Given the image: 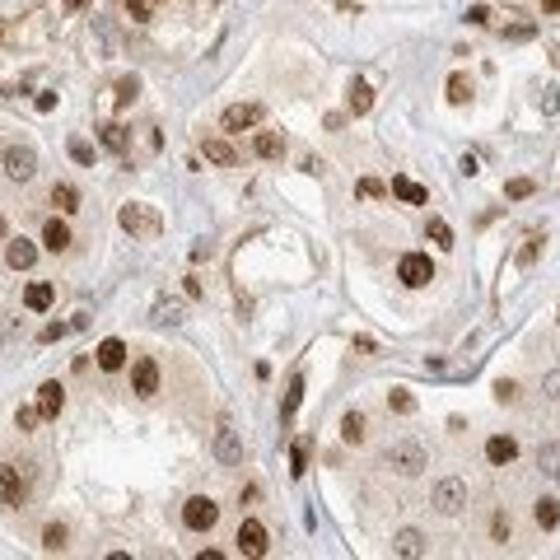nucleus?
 Masks as SVG:
<instances>
[{"label":"nucleus","mask_w":560,"mask_h":560,"mask_svg":"<svg viewBox=\"0 0 560 560\" xmlns=\"http://www.w3.org/2000/svg\"><path fill=\"white\" fill-rule=\"evenodd\" d=\"M383 462H388L397 476H420V471L430 467V453H425V444H420V439H397V444H388Z\"/></svg>","instance_id":"1"},{"label":"nucleus","mask_w":560,"mask_h":560,"mask_svg":"<svg viewBox=\"0 0 560 560\" xmlns=\"http://www.w3.org/2000/svg\"><path fill=\"white\" fill-rule=\"evenodd\" d=\"M117 220H122V229L131 238H159V229H164L159 211H155V206H145V201H126Z\"/></svg>","instance_id":"2"},{"label":"nucleus","mask_w":560,"mask_h":560,"mask_svg":"<svg viewBox=\"0 0 560 560\" xmlns=\"http://www.w3.org/2000/svg\"><path fill=\"white\" fill-rule=\"evenodd\" d=\"M435 509L444 518H458L462 509H467V481H462V476H444V481H435Z\"/></svg>","instance_id":"3"},{"label":"nucleus","mask_w":560,"mask_h":560,"mask_svg":"<svg viewBox=\"0 0 560 560\" xmlns=\"http://www.w3.org/2000/svg\"><path fill=\"white\" fill-rule=\"evenodd\" d=\"M182 523H187L191 532H211V527L220 523V504H215L211 495H191V500L182 504Z\"/></svg>","instance_id":"4"},{"label":"nucleus","mask_w":560,"mask_h":560,"mask_svg":"<svg viewBox=\"0 0 560 560\" xmlns=\"http://www.w3.org/2000/svg\"><path fill=\"white\" fill-rule=\"evenodd\" d=\"M262 117H267V108H262V103H234V108H224L220 126H224L229 135H238V131H252V126H262Z\"/></svg>","instance_id":"5"},{"label":"nucleus","mask_w":560,"mask_h":560,"mask_svg":"<svg viewBox=\"0 0 560 560\" xmlns=\"http://www.w3.org/2000/svg\"><path fill=\"white\" fill-rule=\"evenodd\" d=\"M397 280H402V285H411V290H425L430 280H435V267H430L425 252H406V257L397 262Z\"/></svg>","instance_id":"6"},{"label":"nucleus","mask_w":560,"mask_h":560,"mask_svg":"<svg viewBox=\"0 0 560 560\" xmlns=\"http://www.w3.org/2000/svg\"><path fill=\"white\" fill-rule=\"evenodd\" d=\"M0 164H5V173H10L14 182H28L38 173V155L28 145H5V155H0Z\"/></svg>","instance_id":"7"},{"label":"nucleus","mask_w":560,"mask_h":560,"mask_svg":"<svg viewBox=\"0 0 560 560\" xmlns=\"http://www.w3.org/2000/svg\"><path fill=\"white\" fill-rule=\"evenodd\" d=\"M215 458H220L224 467H238V462H243V439H238V430L229 425V420H220V430H215Z\"/></svg>","instance_id":"8"},{"label":"nucleus","mask_w":560,"mask_h":560,"mask_svg":"<svg viewBox=\"0 0 560 560\" xmlns=\"http://www.w3.org/2000/svg\"><path fill=\"white\" fill-rule=\"evenodd\" d=\"M238 551H243V556H267L271 551V537H267V527H262L257 518H243V523H238Z\"/></svg>","instance_id":"9"},{"label":"nucleus","mask_w":560,"mask_h":560,"mask_svg":"<svg viewBox=\"0 0 560 560\" xmlns=\"http://www.w3.org/2000/svg\"><path fill=\"white\" fill-rule=\"evenodd\" d=\"M28 500V481L19 476V467H0V504H23Z\"/></svg>","instance_id":"10"},{"label":"nucleus","mask_w":560,"mask_h":560,"mask_svg":"<svg viewBox=\"0 0 560 560\" xmlns=\"http://www.w3.org/2000/svg\"><path fill=\"white\" fill-rule=\"evenodd\" d=\"M131 388H135V397H155V392H159V364H155V359H135Z\"/></svg>","instance_id":"11"},{"label":"nucleus","mask_w":560,"mask_h":560,"mask_svg":"<svg viewBox=\"0 0 560 560\" xmlns=\"http://www.w3.org/2000/svg\"><path fill=\"white\" fill-rule=\"evenodd\" d=\"M61 406H66V388H61V383H43V388H38V411H43V420H56V415H61Z\"/></svg>","instance_id":"12"},{"label":"nucleus","mask_w":560,"mask_h":560,"mask_svg":"<svg viewBox=\"0 0 560 560\" xmlns=\"http://www.w3.org/2000/svg\"><path fill=\"white\" fill-rule=\"evenodd\" d=\"M518 458V444L509 435H495V439H486V462L491 467H509V462Z\"/></svg>","instance_id":"13"},{"label":"nucleus","mask_w":560,"mask_h":560,"mask_svg":"<svg viewBox=\"0 0 560 560\" xmlns=\"http://www.w3.org/2000/svg\"><path fill=\"white\" fill-rule=\"evenodd\" d=\"M94 359H99V369H108V374H117L126 364V346L122 341H117V336H108V341H103L99 350H94Z\"/></svg>","instance_id":"14"},{"label":"nucleus","mask_w":560,"mask_h":560,"mask_svg":"<svg viewBox=\"0 0 560 560\" xmlns=\"http://www.w3.org/2000/svg\"><path fill=\"white\" fill-rule=\"evenodd\" d=\"M5 262H10V271H28L38 262V247L28 238H14V243H5Z\"/></svg>","instance_id":"15"},{"label":"nucleus","mask_w":560,"mask_h":560,"mask_svg":"<svg viewBox=\"0 0 560 560\" xmlns=\"http://www.w3.org/2000/svg\"><path fill=\"white\" fill-rule=\"evenodd\" d=\"M201 150H206V159H211V164H220V168H234L238 164V150L229 145V140H220V135H206Z\"/></svg>","instance_id":"16"},{"label":"nucleus","mask_w":560,"mask_h":560,"mask_svg":"<svg viewBox=\"0 0 560 560\" xmlns=\"http://www.w3.org/2000/svg\"><path fill=\"white\" fill-rule=\"evenodd\" d=\"M392 196H397V201H406V206H425L430 201V191L420 187L415 178H392Z\"/></svg>","instance_id":"17"},{"label":"nucleus","mask_w":560,"mask_h":560,"mask_svg":"<svg viewBox=\"0 0 560 560\" xmlns=\"http://www.w3.org/2000/svg\"><path fill=\"white\" fill-rule=\"evenodd\" d=\"M392 551H397V556H406V560H415V556H425V537H420L415 527H402V532L392 537Z\"/></svg>","instance_id":"18"},{"label":"nucleus","mask_w":560,"mask_h":560,"mask_svg":"<svg viewBox=\"0 0 560 560\" xmlns=\"http://www.w3.org/2000/svg\"><path fill=\"white\" fill-rule=\"evenodd\" d=\"M43 247H47V252H66V247H70L66 220H47V224H43Z\"/></svg>","instance_id":"19"},{"label":"nucleus","mask_w":560,"mask_h":560,"mask_svg":"<svg viewBox=\"0 0 560 560\" xmlns=\"http://www.w3.org/2000/svg\"><path fill=\"white\" fill-rule=\"evenodd\" d=\"M252 150H257L262 159H280V155H285V135H280V131H257V135H252Z\"/></svg>","instance_id":"20"},{"label":"nucleus","mask_w":560,"mask_h":560,"mask_svg":"<svg viewBox=\"0 0 560 560\" xmlns=\"http://www.w3.org/2000/svg\"><path fill=\"white\" fill-rule=\"evenodd\" d=\"M532 514H537V523H542V527H560V495H542Z\"/></svg>","instance_id":"21"},{"label":"nucleus","mask_w":560,"mask_h":560,"mask_svg":"<svg viewBox=\"0 0 560 560\" xmlns=\"http://www.w3.org/2000/svg\"><path fill=\"white\" fill-rule=\"evenodd\" d=\"M299 402H303V374H294L290 388H285V402H280V420H290V415L299 411Z\"/></svg>","instance_id":"22"},{"label":"nucleus","mask_w":560,"mask_h":560,"mask_svg":"<svg viewBox=\"0 0 560 560\" xmlns=\"http://www.w3.org/2000/svg\"><path fill=\"white\" fill-rule=\"evenodd\" d=\"M23 303H28L33 313H43V308H52V285H47V280H38V285H28V290H23Z\"/></svg>","instance_id":"23"},{"label":"nucleus","mask_w":560,"mask_h":560,"mask_svg":"<svg viewBox=\"0 0 560 560\" xmlns=\"http://www.w3.org/2000/svg\"><path fill=\"white\" fill-rule=\"evenodd\" d=\"M99 135H103V145H108L112 155H126V126H117V122H103V126H99Z\"/></svg>","instance_id":"24"},{"label":"nucleus","mask_w":560,"mask_h":560,"mask_svg":"<svg viewBox=\"0 0 560 560\" xmlns=\"http://www.w3.org/2000/svg\"><path fill=\"white\" fill-rule=\"evenodd\" d=\"M155 323L159 327H178L182 323V303L178 299H159L155 303Z\"/></svg>","instance_id":"25"},{"label":"nucleus","mask_w":560,"mask_h":560,"mask_svg":"<svg viewBox=\"0 0 560 560\" xmlns=\"http://www.w3.org/2000/svg\"><path fill=\"white\" fill-rule=\"evenodd\" d=\"M52 206L56 211H79V191L70 187V182H56L52 187Z\"/></svg>","instance_id":"26"},{"label":"nucleus","mask_w":560,"mask_h":560,"mask_svg":"<svg viewBox=\"0 0 560 560\" xmlns=\"http://www.w3.org/2000/svg\"><path fill=\"white\" fill-rule=\"evenodd\" d=\"M341 439H346V444H359V439H364V415L359 411L341 415Z\"/></svg>","instance_id":"27"},{"label":"nucleus","mask_w":560,"mask_h":560,"mask_svg":"<svg viewBox=\"0 0 560 560\" xmlns=\"http://www.w3.org/2000/svg\"><path fill=\"white\" fill-rule=\"evenodd\" d=\"M537 467L547 471V476H560V444H542L537 448Z\"/></svg>","instance_id":"28"},{"label":"nucleus","mask_w":560,"mask_h":560,"mask_svg":"<svg viewBox=\"0 0 560 560\" xmlns=\"http://www.w3.org/2000/svg\"><path fill=\"white\" fill-rule=\"evenodd\" d=\"M369 108H374V89H369V84H350V112L364 117Z\"/></svg>","instance_id":"29"},{"label":"nucleus","mask_w":560,"mask_h":560,"mask_svg":"<svg viewBox=\"0 0 560 560\" xmlns=\"http://www.w3.org/2000/svg\"><path fill=\"white\" fill-rule=\"evenodd\" d=\"M308 448H313V439H294V448H290V471L294 476L308 471Z\"/></svg>","instance_id":"30"},{"label":"nucleus","mask_w":560,"mask_h":560,"mask_svg":"<svg viewBox=\"0 0 560 560\" xmlns=\"http://www.w3.org/2000/svg\"><path fill=\"white\" fill-rule=\"evenodd\" d=\"M467 99H471V79L462 75V70L448 75V103H467Z\"/></svg>","instance_id":"31"},{"label":"nucleus","mask_w":560,"mask_h":560,"mask_svg":"<svg viewBox=\"0 0 560 560\" xmlns=\"http://www.w3.org/2000/svg\"><path fill=\"white\" fill-rule=\"evenodd\" d=\"M388 406H392L397 415H411V411H415V397H411L406 388H392V392H388Z\"/></svg>","instance_id":"32"},{"label":"nucleus","mask_w":560,"mask_h":560,"mask_svg":"<svg viewBox=\"0 0 560 560\" xmlns=\"http://www.w3.org/2000/svg\"><path fill=\"white\" fill-rule=\"evenodd\" d=\"M43 551H66V527H61V523H47L43 527Z\"/></svg>","instance_id":"33"},{"label":"nucleus","mask_w":560,"mask_h":560,"mask_svg":"<svg viewBox=\"0 0 560 560\" xmlns=\"http://www.w3.org/2000/svg\"><path fill=\"white\" fill-rule=\"evenodd\" d=\"M425 234H430V238H435V243H439V247H453V229H448V224H444V220H439V215H430V224H425Z\"/></svg>","instance_id":"34"},{"label":"nucleus","mask_w":560,"mask_h":560,"mask_svg":"<svg viewBox=\"0 0 560 560\" xmlns=\"http://www.w3.org/2000/svg\"><path fill=\"white\" fill-rule=\"evenodd\" d=\"M70 159H75V164H94V145L89 140H79V135H70Z\"/></svg>","instance_id":"35"},{"label":"nucleus","mask_w":560,"mask_h":560,"mask_svg":"<svg viewBox=\"0 0 560 560\" xmlns=\"http://www.w3.org/2000/svg\"><path fill=\"white\" fill-rule=\"evenodd\" d=\"M38 420H43V411H38V406H19V411H14V425H19V430H33Z\"/></svg>","instance_id":"36"},{"label":"nucleus","mask_w":560,"mask_h":560,"mask_svg":"<svg viewBox=\"0 0 560 560\" xmlns=\"http://www.w3.org/2000/svg\"><path fill=\"white\" fill-rule=\"evenodd\" d=\"M383 191H388V187H383L379 178H359V196H369V201H379Z\"/></svg>","instance_id":"37"},{"label":"nucleus","mask_w":560,"mask_h":560,"mask_svg":"<svg viewBox=\"0 0 560 560\" xmlns=\"http://www.w3.org/2000/svg\"><path fill=\"white\" fill-rule=\"evenodd\" d=\"M504 191H509L514 201H523V196H532V178H514L509 187H504Z\"/></svg>","instance_id":"38"},{"label":"nucleus","mask_w":560,"mask_h":560,"mask_svg":"<svg viewBox=\"0 0 560 560\" xmlns=\"http://www.w3.org/2000/svg\"><path fill=\"white\" fill-rule=\"evenodd\" d=\"M532 33H537L532 23H514V28H504V38H509V43H527Z\"/></svg>","instance_id":"39"},{"label":"nucleus","mask_w":560,"mask_h":560,"mask_svg":"<svg viewBox=\"0 0 560 560\" xmlns=\"http://www.w3.org/2000/svg\"><path fill=\"white\" fill-rule=\"evenodd\" d=\"M542 392H547L551 402H560V369H551L547 379H542Z\"/></svg>","instance_id":"40"},{"label":"nucleus","mask_w":560,"mask_h":560,"mask_svg":"<svg viewBox=\"0 0 560 560\" xmlns=\"http://www.w3.org/2000/svg\"><path fill=\"white\" fill-rule=\"evenodd\" d=\"M126 10H131L135 23H150V0H126Z\"/></svg>","instance_id":"41"},{"label":"nucleus","mask_w":560,"mask_h":560,"mask_svg":"<svg viewBox=\"0 0 560 560\" xmlns=\"http://www.w3.org/2000/svg\"><path fill=\"white\" fill-rule=\"evenodd\" d=\"M70 327H79V323H52V327H43V341H61Z\"/></svg>","instance_id":"42"},{"label":"nucleus","mask_w":560,"mask_h":560,"mask_svg":"<svg viewBox=\"0 0 560 560\" xmlns=\"http://www.w3.org/2000/svg\"><path fill=\"white\" fill-rule=\"evenodd\" d=\"M537 247H542V238H527L523 252H518V262H523V267H532V262H537Z\"/></svg>","instance_id":"43"},{"label":"nucleus","mask_w":560,"mask_h":560,"mask_svg":"<svg viewBox=\"0 0 560 560\" xmlns=\"http://www.w3.org/2000/svg\"><path fill=\"white\" fill-rule=\"evenodd\" d=\"M135 89H140V84H135V79H122V84H117V103H122V108H126V103L135 99Z\"/></svg>","instance_id":"44"},{"label":"nucleus","mask_w":560,"mask_h":560,"mask_svg":"<svg viewBox=\"0 0 560 560\" xmlns=\"http://www.w3.org/2000/svg\"><path fill=\"white\" fill-rule=\"evenodd\" d=\"M491 532H495V542H509V514H495Z\"/></svg>","instance_id":"45"},{"label":"nucleus","mask_w":560,"mask_h":560,"mask_svg":"<svg viewBox=\"0 0 560 560\" xmlns=\"http://www.w3.org/2000/svg\"><path fill=\"white\" fill-rule=\"evenodd\" d=\"M495 397H500V402H518V388L514 383H495Z\"/></svg>","instance_id":"46"},{"label":"nucleus","mask_w":560,"mask_h":560,"mask_svg":"<svg viewBox=\"0 0 560 560\" xmlns=\"http://www.w3.org/2000/svg\"><path fill=\"white\" fill-rule=\"evenodd\" d=\"M486 19H491V10H486V5H471V10H467V23H486Z\"/></svg>","instance_id":"47"},{"label":"nucleus","mask_w":560,"mask_h":560,"mask_svg":"<svg viewBox=\"0 0 560 560\" xmlns=\"http://www.w3.org/2000/svg\"><path fill=\"white\" fill-rule=\"evenodd\" d=\"M56 108V94H38V112H52Z\"/></svg>","instance_id":"48"},{"label":"nucleus","mask_w":560,"mask_h":560,"mask_svg":"<svg viewBox=\"0 0 560 560\" xmlns=\"http://www.w3.org/2000/svg\"><path fill=\"white\" fill-rule=\"evenodd\" d=\"M89 0H66V14H75V10H84Z\"/></svg>","instance_id":"49"},{"label":"nucleus","mask_w":560,"mask_h":560,"mask_svg":"<svg viewBox=\"0 0 560 560\" xmlns=\"http://www.w3.org/2000/svg\"><path fill=\"white\" fill-rule=\"evenodd\" d=\"M542 5H547V10H551V14H556V10H560V0H542Z\"/></svg>","instance_id":"50"},{"label":"nucleus","mask_w":560,"mask_h":560,"mask_svg":"<svg viewBox=\"0 0 560 560\" xmlns=\"http://www.w3.org/2000/svg\"><path fill=\"white\" fill-rule=\"evenodd\" d=\"M0 238H5V220H0Z\"/></svg>","instance_id":"51"},{"label":"nucleus","mask_w":560,"mask_h":560,"mask_svg":"<svg viewBox=\"0 0 560 560\" xmlns=\"http://www.w3.org/2000/svg\"><path fill=\"white\" fill-rule=\"evenodd\" d=\"M556 481H560V476H556Z\"/></svg>","instance_id":"52"}]
</instances>
